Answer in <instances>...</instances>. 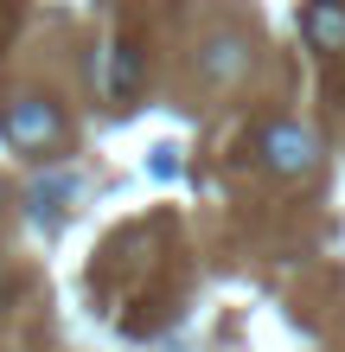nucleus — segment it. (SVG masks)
<instances>
[{
	"label": "nucleus",
	"instance_id": "f257e3e1",
	"mask_svg": "<svg viewBox=\"0 0 345 352\" xmlns=\"http://www.w3.org/2000/svg\"><path fill=\"white\" fill-rule=\"evenodd\" d=\"M0 135H7L13 154L51 160L58 148H64V109H58L45 90H13L7 102H0Z\"/></svg>",
	"mask_w": 345,
	"mask_h": 352
},
{
	"label": "nucleus",
	"instance_id": "f03ea898",
	"mask_svg": "<svg viewBox=\"0 0 345 352\" xmlns=\"http://www.w3.org/2000/svg\"><path fill=\"white\" fill-rule=\"evenodd\" d=\"M256 160H262L275 179H307V173L320 167V135L300 129V122H262Z\"/></svg>",
	"mask_w": 345,
	"mask_h": 352
},
{
	"label": "nucleus",
	"instance_id": "7ed1b4c3",
	"mask_svg": "<svg viewBox=\"0 0 345 352\" xmlns=\"http://www.w3.org/2000/svg\"><path fill=\"white\" fill-rule=\"evenodd\" d=\"M243 71H250V45H243L237 32H211L205 45H198V77H205V84H237Z\"/></svg>",
	"mask_w": 345,
	"mask_h": 352
},
{
	"label": "nucleus",
	"instance_id": "20e7f679",
	"mask_svg": "<svg viewBox=\"0 0 345 352\" xmlns=\"http://www.w3.org/2000/svg\"><path fill=\"white\" fill-rule=\"evenodd\" d=\"M300 38L313 52H345V0H307L300 7Z\"/></svg>",
	"mask_w": 345,
	"mask_h": 352
},
{
	"label": "nucleus",
	"instance_id": "39448f33",
	"mask_svg": "<svg viewBox=\"0 0 345 352\" xmlns=\"http://www.w3.org/2000/svg\"><path fill=\"white\" fill-rule=\"evenodd\" d=\"M134 84H141V58H134V45H109V102H128Z\"/></svg>",
	"mask_w": 345,
	"mask_h": 352
},
{
	"label": "nucleus",
	"instance_id": "423d86ee",
	"mask_svg": "<svg viewBox=\"0 0 345 352\" xmlns=\"http://www.w3.org/2000/svg\"><path fill=\"white\" fill-rule=\"evenodd\" d=\"M0 205H7V179H0Z\"/></svg>",
	"mask_w": 345,
	"mask_h": 352
}]
</instances>
